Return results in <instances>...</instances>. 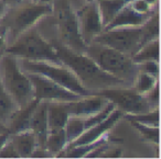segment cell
I'll use <instances>...</instances> for the list:
<instances>
[{
	"mask_svg": "<svg viewBox=\"0 0 161 159\" xmlns=\"http://www.w3.org/2000/svg\"><path fill=\"white\" fill-rule=\"evenodd\" d=\"M33 1H36V3H38V1H39V0H33Z\"/></svg>",
	"mask_w": 161,
	"mask_h": 159,
	"instance_id": "35",
	"label": "cell"
},
{
	"mask_svg": "<svg viewBox=\"0 0 161 159\" xmlns=\"http://www.w3.org/2000/svg\"><path fill=\"white\" fill-rule=\"evenodd\" d=\"M77 17L80 36L87 46L104 29L96 0H85L78 9Z\"/></svg>",
	"mask_w": 161,
	"mask_h": 159,
	"instance_id": "11",
	"label": "cell"
},
{
	"mask_svg": "<svg viewBox=\"0 0 161 159\" xmlns=\"http://www.w3.org/2000/svg\"><path fill=\"white\" fill-rule=\"evenodd\" d=\"M52 13L51 3L27 0L14 7H8L0 18V35L6 46L11 44L22 32L34 27L41 18Z\"/></svg>",
	"mask_w": 161,
	"mask_h": 159,
	"instance_id": "3",
	"label": "cell"
},
{
	"mask_svg": "<svg viewBox=\"0 0 161 159\" xmlns=\"http://www.w3.org/2000/svg\"><path fill=\"white\" fill-rule=\"evenodd\" d=\"M8 6L6 5L5 3H3V0H0V18L3 16V13L6 12V10H7Z\"/></svg>",
	"mask_w": 161,
	"mask_h": 159,
	"instance_id": "31",
	"label": "cell"
},
{
	"mask_svg": "<svg viewBox=\"0 0 161 159\" xmlns=\"http://www.w3.org/2000/svg\"><path fill=\"white\" fill-rule=\"evenodd\" d=\"M20 68L25 73H36L58 82L69 90L80 95H92L84 88L77 80L71 69L62 63L51 62V60H33L27 58H19Z\"/></svg>",
	"mask_w": 161,
	"mask_h": 159,
	"instance_id": "7",
	"label": "cell"
},
{
	"mask_svg": "<svg viewBox=\"0 0 161 159\" xmlns=\"http://www.w3.org/2000/svg\"><path fill=\"white\" fill-rule=\"evenodd\" d=\"M20 110L17 102L0 84V127L7 131L12 117Z\"/></svg>",
	"mask_w": 161,
	"mask_h": 159,
	"instance_id": "17",
	"label": "cell"
},
{
	"mask_svg": "<svg viewBox=\"0 0 161 159\" xmlns=\"http://www.w3.org/2000/svg\"><path fill=\"white\" fill-rule=\"evenodd\" d=\"M97 93L113 102L115 106L124 114H137L148 112L154 109L147 100L146 95L137 92L132 87L106 89Z\"/></svg>",
	"mask_w": 161,
	"mask_h": 159,
	"instance_id": "9",
	"label": "cell"
},
{
	"mask_svg": "<svg viewBox=\"0 0 161 159\" xmlns=\"http://www.w3.org/2000/svg\"><path fill=\"white\" fill-rule=\"evenodd\" d=\"M87 1H88V0H87Z\"/></svg>",
	"mask_w": 161,
	"mask_h": 159,
	"instance_id": "37",
	"label": "cell"
},
{
	"mask_svg": "<svg viewBox=\"0 0 161 159\" xmlns=\"http://www.w3.org/2000/svg\"><path fill=\"white\" fill-rule=\"evenodd\" d=\"M147 100L150 102L152 106L154 109L159 108V103H160V99H159V84L154 86V88H152L147 95H145Z\"/></svg>",
	"mask_w": 161,
	"mask_h": 159,
	"instance_id": "28",
	"label": "cell"
},
{
	"mask_svg": "<svg viewBox=\"0 0 161 159\" xmlns=\"http://www.w3.org/2000/svg\"><path fill=\"white\" fill-rule=\"evenodd\" d=\"M0 55H1V54H0Z\"/></svg>",
	"mask_w": 161,
	"mask_h": 159,
	"instance_id": "36",
	"label": "cell"
},
{
	"mask_svg": "<svg viewBox=\"0 0 161 159\" xmlns=\"http://www.w3.org/2000/svg\"><path fill=\"white\" fill-rule=\"evenodd\" d=\"M158 12V11H157ZM154 14V13H153ZM152 14H143L136 11L129 3L120 9L115 18L104 28V30L117 29V28H136L143 25ZM103 30V31H104Z\"/></svg>",
	"mask_w": 161,
	"mask_h": 159,
	"instance_id": "14",
	"label": "cell"
},
{
	"mask_svg": "<svg viewBox=\"0 0 161 159\" xmlns=\"http://www.w3.org/2000/svg\"><path fill=\"white\" fill-rule=\"evenodd\" d=\"M69 116L67 102L49 101L47 104V126L50 128H64Z\"/></svg>",
	"mask_w": 161,
	"mask_h": 159,
	"instance_id": "18",
	"label": "cell"
},
{
	"mask_svg": "<svg viewBox=\"0 0 161 159\" xmlns=\"http://www.w3.org/2000/svg\"><path fill=\"white\" fill-rule=\"evenodd\" d=\"M124 116L129 120V121L137 122V123L143 124V125L152 126V127H160L159 108L148 111V112L137 113V114H124Z\"/></svg>",
	"mask_w": 161,
	"mask_h": 159,
	"instance_id": "24",
	"label": "cell"
},
{
	"mask_svg": "<svg viewBox=\"0 0 161 159\" xmlns=\"http://www.w3.org/2000/svg\"><path fill=\"white\" fill-rule=\"evenodd\" d=\"M0 84L20 109L27 108L36 99L31 80L20 68L18 57L6 52L0 55Z\"/></svg>",
	"mask_w": 161,
	"mask_h": 159,
	"instance_id": "5",
	"label": "cell"
},
{
	"mask_svg": "<svg viewBox=\"0 0 161 159\" xmlns=\"http://www.w3.org/2000/svg\"><path fill=\"white\" fill-rule=\"evenodd\" d=\"M132 60L136 64H140V63L148 62V60L160 62V56H159V38L151 40L146 43V44H143L137 51V53L132 55Z\"/></svg>",
	"mask_w": 161,
	"mask_h": 159,
	"instance_id": "21",
	"label": "cell"
},
{
	"mask_svg": "<svg viewBox=\"0 0 161 159\" xmlns=\"http://www.w3.org/2000/svg\"><path fill=\"white\" fill-rule=\"evenodd\" d=\"M3 52L19 58L60 63L54 47L39 32L36 24L22 32L11 44L6 46Z\"/></svg>",
	"mask_w": 161,
	"mask_h": 159,
	"instance_id": "6",
	"label": "cell"
},
{
	"mask_svg": "<svg viewBox=\"0 0 161 159\" xmlns=\"http://www.w3.org/2000/svg\"><path fill=\"white\" fill-rule=\"evenodd\" d=\"M123 116H124V113L116 108L104 121H102L101 123H98V124H96V125L85 130L75 141L69 143L66 147L86 145V144H91V143H94V141H98L101 137L108 134V132L114 127L115 124H116Z\"/></svg>",
	"mask_w": 161,
	"mask_h": 159,
	"instance_id": "12",
	"label": "cell"
},
{
	"mask_svg": "<svg viewBox=\"0 0 161 159\" xmlns=\"http://www.w3.org/2000/svg\"><path fill=\"white\" fill-rule=\"evenodd\" d=\"M9 135H10V133L7 132V131L0 134V149H1V147H3V146L5 145L6 141H7L8 139H9Z\"/></svg>",
	"mask_w": 161,
	"mask_h": 159,
	"instance_id": "29",
	"label": "cell"
},
{
	"mask_svg": "<svg viewBox=\"0 0 161 159\" xmlns=\"http://www.w3.org/2000/svg\"><path fill=\"white\" fill-rule=\"evenodd\" d=\"M109 100L98 93H92L88 95H83L78 100L67 102V110L69 115H80V116H88L91 114L103 110Z\"/></svg>",
	"mask_w": 161,
	"mask_h": 159,
	"instance_id": "13",
	"label": "cell"
},
{
	"mask_svg": "<svg viewBox=\"0 0 161 159\" xmlns=\"http://www.w3.org/2000/svg\"><path fill=\"white\" fill-rule=\"evenodd\" d=\"M138 69L139 71H143V73L150 74V75L159 78V74H160V62L148 60V62L140 63V64H138Z\"/></svg>",
	"mask_w": 161,
	"mask_h": 159,
	"instance_id": "26",
	"label": "cell"
},
{
	"mask_svg": "<svg viewBox=\"0 0 161 159\" xmlns=\"http://www.w3.org/2000/svg\"><path fill=\"white\" fill-rule=\"evenodd\" d=\"M52 46L58 60L71 69L80 85L91 93H97L106 89L130 87L125 81L104 71L84 53H77L60 44H52Z\"/></svg>",
	"mask_w": 161,
	"mask_h": 159,
	"instance_id": "2",
	"label": "cell"
},
{
	"mask_svg": "<svg viewBox=\"0 0 161 159\" xmlns=\"http://www.w3.org/2000/svg\"><path fill=\"white\" fill-rule=\"evenodd\" d=\"M47 100H39L36 110L32 113L29 122V128L34 132L38 141V147L44 148L45 139H47Z\"/></svg>",
	"mask_w": 161,
	"mask_h": 159,
	"instance_id": "15",
	"label": "cell"
},
{
	"mask_svg": "<svg viewBox=\"0 0 161 159\" xmlns=\"http://www.w3.org/2000/svg\"><path fill=\"white\" fill-rule=\"evenodd\" d=\"M134 127L138 130V132L146 138L147 141H151V143H156L157 145L159 144V130L160 127H152V126H147L143 124L137 123V122L130 121Z\"/></svg>",
	"mask_w": 161,
	"mask_h": 159,
	"instance_id": "25",
	"label": "cell"
},
{
	"mask_svg": "<svg viewBox=\"0 0 161 159\" xmlns=\"http://www.w3.org/2000/svg\"><path fill=\"white\" fill-rule=\"evenodd\" d=\"M158 84H159V78L154 77V76L150 75V74L139 71L134 84H132V88L137 92L141 93V95H147Z\"/></svg>",
	"mask_w": 161,
	"mask_h": 159,
	"instance_id": "23",
	"label": "cell"
},
{
	"mask_svg": "<svg viewBox=\"0 0 161 159\" xmlns=\"http://www.w3.org/2000/svg\"><path fill=\"white\" fill-rule=\"evenodd\" d=\"M65 135H66L67 145L75 141L82 133L85 131V125H84V116L80 115H69L66 121V124L64 126ZM66 145V146H67Z\"/></svg>",
	"mask_w": 161,
	"mask_h": 159,
	"instance_id": "22",
	"label": "cell"
},
{
	"mask_svg": "<svg viewBox=\"0 0 161 159\" xmlns=\"http://www.w3.org/2000/svg\"><path fill=\"white\" fill-rule=\"evenodd\" d=\"M40 3H51L53 0H39Z\"/></svg>",
	"mask_w": 161,
	"mask_h": 159,
	"instance_id": "33",
	"label": "cell"
},
{
	"mask_svg": "<svg viewBox=\"0 0 161 159\" xmlns=\"http://www.w3.org/2000/svg\"><path fill=\"white\" fill-rule=\"evenodd\" d=\"M85 0H53L52 13L36 23L39 32L51 44H60L77 53H84L85 43L78 29L77 12Z\"/></svg>",
	"mask_w": 161,
	"mask_h": 159,
	"instance_id": "1",
	"label": "cell"
},
{
	"mask_svg": "<svg viewBox=\"0 0 161 159\" xmlns=\"http://www.w3.org/2000/svg\"><path fill=\"white\" fill-rule=\"evenodd\" d=\"M9 139L21 158L31 157V155L38 147L36 136L31 128L11 133L9 135Z\"/></svg>",
	"mask_w": 161,
	"mask_h": 159,
	"instance_id": "16",
	"label": "cell"
},
{
	"mask_svg": "<svg viewBox=\"0 0 161 159\" xmlns=\"http://www.w3.org/2000/svg\"><path fill=\"white\" fill-rule=\"evenodd\" d=\"M96 1L98 3L102 23L105 28L120 11L121 8L125 7L130 0H96Z\"/></svg>",
	"mask_w": 161,
	"mask_h": 159,
	"instance_id": "20",
	"label": "cell"
},
{
	"mask_svg": "<svg viewBox=\"0 0 161 159\" xmlns=\"http://www.w3.org/2000/svg\"><path fill=\"white\" fill-rule=\"evenodd\" d=\"M146 3H149L151 7H154V8H158V3L159 0H145Z\"/></svg>",
	"mask_w": 161,
	"mask_h": 159,
	"instance_id": "32",
	"label": "cell"
},
{
	"mask_svg": "<svg viewBox=\"0 0 161 159\" xmlns=\"http://www.w3.org/2000/svg\"><path fill=\"white\" fill-rule=\"evenodd\" d=\"M84 54L92 58L104 71L132 87L139 73L138 64L132 60V56L98 43L88 44Z\"/></svg>",
	"mask_w": 161,
	"mask_h": 159,
	"instance_id": "4",
	"label": "cell"
},
{
	"mask_svg": "<svg viewBox=\"0 0 161 159\" xmlns=\"http://www.w3.org/2000/svg\"><path fill=\"white\" fill-rule=\"evenodd\" d=\"M0 158H19L18 152L14 149L10 139H8L0 149Z\"/></svg>",
	"mask_w": 161,
	"mask_h": 159,
	"instance_id": "27",
	"label": "cell"
},
{
	"mask_svg": "<svg viewBox=\"0 0 161 159\" xmlns=\"http://www.w3.org/2000/svg\"><path fill=\"white\" fill-rule=\"evenodd\" d=\"M92 43L106 45L132 56L145 44L142 25L136 28H117L104 30L98 35L95 36Z\"/></svg>",
	"mask_w": 161,
	"mask_h": 159,
	"instance_id": "8",
	"label": "cell"
},
{
	"mask_svg": "<svg viewBox=\"0 0 161 159\" xmlns=\"http://www.w3.org/2000/svg\"><path fill=\"white\" fill-rule=\"evenodd\" d=\"M3 3L8 6V7H14V6H17L19 3H23V1H27V0H3ZM33 1V0H32Z\"/></svg>",
	"mask_w": 161,
	"mask_h": 159,
	"instance_id": "30",
	"label": "cell"
},
{
	"mask_svg": "<svg viewBox=\"0 0 161 159\" xmlns=\"http://www.w3.org/2000/svg\"><path fill=\"white\" fill-rule=\"evenodd\" d=\"M3 132H6V130H3V128L0 127V134H1V133H3ZM7 132H8V131H7Z\"/></svg>",
	"mask_w": 161,
	"mask_h": 159,
	"instance_id": "34",
	"label": "cell"
},
{
	"mask_svg": "<svg viewBox=\"0 0 161 159\" xmlns=\"http://www.w3.org/2000/svg\"><path fill=\"white\" fill-rule=\"evenodd\" d=\"M31 80L34 98L36 100H47L54 102H69L78 100L83 95L69 90L58 82L36 73H25Z\"/></svg>",
	"mask_w": 161,
	"mask_h": 159,
	"instance_id": "10",
	"label": "cell"
},
{
	"mask_svg": "<svg viewBox=\"0 0 161 159\" xmlns=\"http://www.w3.org/2000/svg\"><path fill=\"white\" fill-rule=\"evenodd\" d=\"M67 145L66 135L64 128H50L47 131L44 148L52 155L58 156Z\"/></svg>",
	"mask_w": 161,
	"mask_h": 159,
	"instance_id": "19",
	"label": "cell"
}]
</instances>
